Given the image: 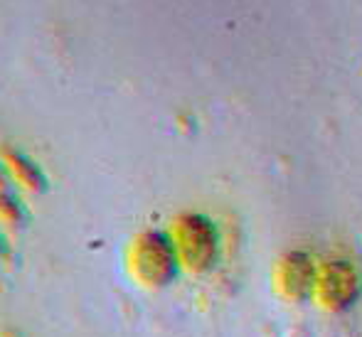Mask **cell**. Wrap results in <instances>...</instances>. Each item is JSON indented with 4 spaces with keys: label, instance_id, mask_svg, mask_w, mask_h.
I'll return each instance as SVG.
<instances>
[{
    "label": "cell",
    "instance_id": "cell-1",
    "mask_svg": "<svg viewBox=\"0 0 362 337\" xmlns=\"http://www.w3.org/2000/svg\"><path fill=\"white\" fill-rule=\"evenodd\" d=\"M173 249H175L177 264L192 273H205L215 266L219 254L217 229L210 219L200 214H187L180 217L173 227Z\"/></svg>",
    "mask_w": 362,
    "mask_h": 337
},
{
    "label": "cell",
    "instance_id": "cell-2",
    "mask_svg": "<svg viewBox=\"0 0 362 337\" xmlns=\"http://www.w3.org/2000/svg\"><path fill=\"white\" fill-rule=\"evenodd\" d=\"M360 290L362 280L358 268L343 259H330V261L318 264L310 298L325 313H345L358 303Z\"/></svg>",
    "mask_w": 362,
    "mask_h": 337
},
{
    "label": "cell",
    "instance_id": "cell-3",
    "mask_svg": "<svg viewBox=\"0 0 362 337\" xmlns=\"http://www.w3.org/2000/svg\"><path fill=\"white\" fill-rule=\"evenodd\" d=\"M318 264L305 252H286L274 261L272 268V288L281 300L298 303L310 298L315 285Z\"/></svg>",
    "mask_w": 362,
    "mask_h": 337
},
{
    "label": "cell",
    "instance_id": "cell-4",
    "mask_svg": "<svg viewBox=\"0 0 362 337\" xmlns=\"http://www.w3.org/2000/svg\"><path fill=\"white\" fill-rule=\"evenodd\" d=\"M175 268L177 256L173 242H168L160 234H148L141 239L139 249H136V276L141 278V283L151 285V288L165 285L175 276Z\"/></svg>",
    "mask_w": 362,
    "mask_h": 337
}]
</instances>
